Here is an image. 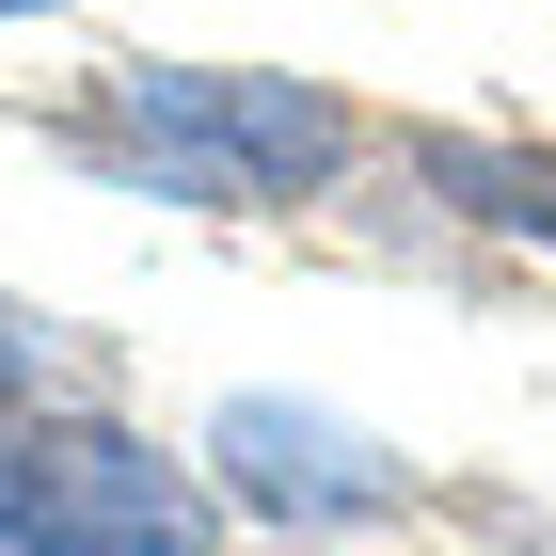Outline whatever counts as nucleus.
<instances>
[{
    "label": "nucleus",
    "mask_w": 556,
    "mask_h": 556,
    "mask_svg": "<svg viewBox=\"0 0 556 556\" xmlns=\"http://www.w3.org/2000/svg\"><path fill=\"white\" fill-rule=\"evenodd\" d=\"M0 556H207V493L128 429H0Z\"/></svg>",
    "instance_id": "obj_2"
},
{
    "label": "nucleus",
    "mask_w": 556,
    "mask_h": 556,
    "mask_svg": "<svg viewBox=\"0 0 556 556\" xmlns=\"http://www.w3.org/2000/svg\"><path fill=\"white\" fill-rule=\"evenodd\" d=\"M80 143L175 207H302L318 175H350V112L318 80H239V64H112Z\"/></svg>",
    "instance_id": "obj_1"
},
{
    "label": "nucleus",
    "mask_w": 556,
    "mask_h": 556,
    "mask_svg": "<svg viewBox=\"0 0 556 556\" xmlns=\"http://www.w3.org/2000/svg\"><path fill=\"white\" fill-rule=\"evenodd\" d=\"M16 382H33V334H16V318H0V397H16Z\"/></svg>",
    "instance_id": "obj_5"
},
{
    "label": "nucleus",
    "mask_w": 556,
    "mask_h": 556,
    "mask_svg": "<svg viewBox=\"0 0 556 556\" xmlns=\"http://www.w3.org/2000/svg\"><path fill=\"white\" fill-rule=\"evenodd\" d=\"M414 191H445L462 223L556 239V143H414Z\"/></svg>",
    "instance_id": "obj_4"
},
{
    "label": "nucleus",
    "mask_w": 556,
    "mask_h": 556,
    "mask_svg": "<svg viewBox=\"0 0 556 556\" xmlns=\"http://www.w3.org/2000/svg\"><path fill=\"white\" fill-rule=\"evenodd\" d=\"M207 462H223V493H239L255 525H287V541H318V525H382L397 493H414V462H397L382 429L318 414V397H223Z\"/></svg>",
    "instance_id": "obj_3"
}]
</instances>
